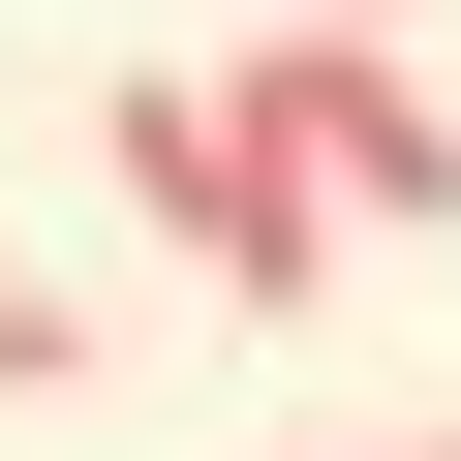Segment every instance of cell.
<instances>
[{"instance_id": "obj_1", "label": "cell", "mask_w": 461, "mask_h": 461, "mask_svg": "<svg viewBox=\"0 0 461 461\" xmlns=\"http://www.w3.org/2000/svg\"><path fill=\"white\" fill-rule=\"evenodd\" d=\"M93 185H123V247H185L215 308H308V277H339V185H308L247 93H185V62L93 93Z\"/></svg>"}, {"instance_id": "obj_2", "label": "cell", "mask_w": 461, "mask_h": 461, "mask_svg": "<svg viewBox=\"0 0 461 461\" xmlns=\"http://www.w3.org/2000/svg\"><path fill=\"white\" fill-rule=\"evenodd\" d=\"M215 93L339 185V247H369V215H400V247H461V93H430L400 32H277V62H215Z\"/></svg>"}, {"instance_id": "obj_3", "label": "cell", "mask_w": 461, "mask_h": 461, "mask_svg": "<svg viewBox=\"0 0 461 461\" xmlns=\"http://www.w3.org/2000/svg\"><path fill=\"white\" fill-rule=\"evenodd\" d=\"M339 461H461V430H339Z\"/></svg>"}, {"instance_id": "obj_4", "label": "cell", "mask_w": 461, "mask_h": 461, "mask_svg": "<svg viewBox=\"0 0 461 461\" xmlns=\"http://www.w3.org/2000/svg\"><path fill=\"white\" fill-rule=\"evenodd\" d=\"M308 32H400V0H308Z\"/></svg>"}]
</instances>
